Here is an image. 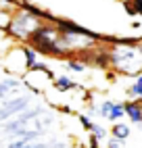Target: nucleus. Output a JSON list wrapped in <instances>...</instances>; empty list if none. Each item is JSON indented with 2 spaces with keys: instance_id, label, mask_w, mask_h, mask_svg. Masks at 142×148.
Masks as SVG:
<instances>
[{
  "instance_id": "nucleus-1",
  "label": "nucleus",
  "mask_w": 142,
  "mask_h": 148,
  "mask_svg": "<svg viewBox=\"0 0 142 148\" xmlns=\"http://www.w3.org/2000/svg\"><path fill=\"white\" fill-rule=\"evenodd\" d=\"M107 61L113 65L119 73L138 77L142 73V46L138 40H113Z\"/></svg>"
},
{
  "instance_id": "nucleus-2",
  "label": "nucleus",
  "mask_w": 142,
  "mask_h": 148,
  "mask_svg": "<svg viewBox=\"0 0 142 148\" xmlns=\"http://www.w3.org/2000/svg\"><path fill=\"white\" fill-rule=\"evenodd\" d=\"M40 25H42L40 23V17H36L29 11H21V13H17L13 17L11 27H8V34L13 38H17V40H29Z\"/></svg>"
},
{
  "instance_id": "nucleus-3",
  "label": "nucleus",
  "mask_w": 142,
  "mask_h": 148,
  "mask_svg": "<svg viewBox=\"0 0 142 148\" xmlns=\"http://www.w3.org/2000/svg\"><path fill=\"white\" fill-rule=\"evenodd\" d=\"M23 77H25V86L32 88V90L38 92V94H44V92H48L50 88L54 86V79H52L50 69L46 65H42V63L32 65Z\"/></svg>"
},
{
  "instance_id": "nucleus-4",
  "label": "nucleus",
  "mask_w": 142,
  "mask_h": 148,
  "mask_svg": "<svg viewBox=\"0 0 142 148\" xmlns=\"http://www.w3.org/2000/svg\"><path fill=\"white\" fill-rule=\"evenodd\" d=\"M123 111H125V115L130 117L132 123L142 125V104H140L138 100H128V102H123Z\"/></svg>"
},
{
  "instance_id": "nucleus-5",
  "label": "nucleus",
  "mask_w": 142,
  "mask_h": 148,
  "mask_svg": "<svg viewBox=\"0 0 142 148\" xmlns=\"http://www.w3.org/2000/svg\"><path fill=\"white\" fill-rule=\"evenodd\" d=\"M27 102H29V98H15L13 102H8V104H4L2 108H0V121L2 119H6V117H11V115H15V113H21V108L23 106H27Z\"/></svg>"
},
{
  "instance_id": "nucleus-6",
  "label": "nucleus",
  "mask_w": 142,
  "mask_h": 148,
  "mask_svg": "<svg viewBox=\"0 0 142 148\" xmlns=\"http://www.w3.org/2000/svg\"><path fill=\"white\" fill-rule=\"evenodd\" d=\"M130 134H132V130H130V125H128V123L117 121L113 127H111V138H117V140H121V142H125Z\"/></svg>"
},
{
  "instance_id": "nucleus-7",
  "label": "nucleus",
  "mask_w": 142,
  "mask_h": 148,
  "mask_svg": "<svg viewBox=\"0 0 142 148\" xmlns=\"http://www.w3.org/2000/svg\"><path fill=\"white\" fill-rule=\"evenodd\" d=\"M52 88H57L59 92H69V90H73V88H77V84L67 75H59V77H54V86Z\"/></svg>"
},
{
  "instance_id": "nucleus-8",
  "label": "nucleus",
  "mask_w": 142,
  "mask_h": 148,
  "mask_svg": "<svg viewBox=\"0 0 142 148\" xmlns=\"http://www.w3.org/2000/svg\"><path fill=\"white\" fill-rule=\"evenodd\" d=\"M17 88H21L19 79H4L0 84V98H11V90H17Z\"/></svg>"
},
{
  "instance_id": "nucleus-9",
  "label": "nucleus",
  "mask_w": 142,
  "mask_h": 148,
  "mask_svg": "<svg viewBox=\"0 0 142 148\" xmlns=\"http://www.w3.org/2000/svg\"><path fill=\"white\" fill-rule=\"evenodd\" d=\"M123 117H125L123 104H121V102H113V106H111V113H109L107 119H109V121H113V123H117V121L123 119Z\"/></svg>"
},
{
  "instance_id": "nucleus-10",
  "label": "nucleus",
  "mask_w": 142,
  "mask_h": 148,
  "mask_svg": "<svg viewBox=\"0 0 142 148\" xmlns=\"http://www.w3.org/2000/svg\"><path fill=\"white\" fill-rule=\"evenodd\" d=\"M11 21H13V13L11 8H6V11H0V32H8V27H11Z\"/></svg>"
},
{
  "instance_id": "nucleus-11",
  "label": "nucleus",
  "mask_w": 142,
  "mask_h": 148,
  "mask_svg": "<svg viewBox=\"0 0 142 148\" xmlns=\"http://www.w3.org/2000/svg\"><path fill=\"white\" fill-rule=\"evenodd\" d=\"M125 8L130 15H142V0H128Z\"/></svg>"
},
{
  "instance_id": "nucleus-12",
  "label": "nucleus",
  "mask_w": 142,
  "mask_h": 148,
  "mask_svg": "<svg viewBox=\"0 0 142 148\" xmlns=\"http://www.w3.org/2000/svg\"><path fill=\"white\" fill-rule=\"evenodd\" d=\"M111 106H113V100H105V102H100V106H98V113L96 115H100V117H109V113H111Z\"/></svg>"
},
{
  "instance_id": "nucleus-13",
  "label": "nucleus",
  "mask_w": 142,
  "mask_h": 148,
  "mask_svg": "<svg viewBox=\"0 0 142 148\" xmlns=\"http://www.w3.org/2000/svg\"><path fill=\"white\" fill-rule=\"evenodd\" d=\"M90 134H92V136L96 138L98 142H100V140H105V138H107V130H105L103 125H96V123H94V127H92V132H90Z\"/></svg>"
},
{
  "instance_id": "nucleus-14",
  "label": "nucleus",
  "mask_w": 142,
  "mask_h": 148,
  "mask_svg": "<svg viewBox=\"0 0 142 148\" xmlns=\"http://www.w3.org/2000/svg\"><path fill=\"white\" fill-rule=\"evenodd\" d=\"M65 67L69 69V71H77V73H84V71H86V67H84V65H79L77 61H71V58L65 63Z\"/></svg>"
},
{
  "instance_id": "nucleus-15",
  "label": "nucleus",
  "mask_w": 142,
  "mask_h": 148,
  "mask_svg": "<svg viewBox=\"0 0 142 148\" xmlns=\"http://www.w3.org/2000/svg\"><path fill=\"white\" fill-rule=\"evenodd\" d=\"M79 121H82V125H84V130L90 134L92 132V127H94V123H92V119L90 117H86V115H79Z\"/></svg>"
},
{
  "instance_id": "nucleus-16",
  "label": "nucleus",
  "mask_w": 142,
  "mask_h": 148,
  "mask_svg": "<svg viewBox=\"0 0 142 148\" xmlns=\"http://www.w3.org/2000/svg\"><path fill=\"white\" fill-rule=\"evenodd\" d=\"M107 148H123V142L117 140V138H111V140L107 142Z\"/></svg>"
},
{
  "instance_id": "nucleus-17",
  "label": "nucleus",
  "mask_w": 142,
  "mask_h": 148,
  "mask_svg": "<svg viewBox=\"0 0 142 148\" xmlns=\"http://www.w3.org/2000/svg\"><path fill=\"white\" fill-rule=\"evenodd\" d=\"M136 79H138V82H142V73H140V75H138V77H136Z\"/></svg>"
}]
</instances>
